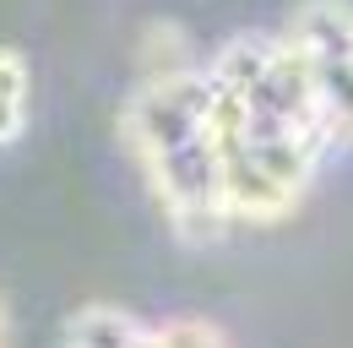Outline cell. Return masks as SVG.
I'll list each match as a JSON object with an SVG mask.
<instances>
[{
    "mask_svg": "<svg viewBox=\"0 0 353 348\" xmlns=\"http://www.w3.org/2000/svg\"><path fill=\"white\" fill-rule=\"evenodd\" d=\"M207 136L228 223H283L337 153L310 66L283 28L234 33L207 55Z\"/></svg>",
    "mask_w": 353,
    "mask_h": 348,
    "instance_id": "1",
    "label": "cell"
},
{
    "mask_svg": "<svg viewBox=\"0 0 353 348\" xmlns=\"http://www.w3.org/2000/svg\"><path fill=\"white\" fill-rule=\"evenodd\" d=\"M207 60L174 77H136L120 104V147L136 164L147 196L185 245H212L234 223L207 136Z\"/></svg>",
    "mask_w": 353,
    "mask_h": 348,
    "instance_id": "2",
    "label": "cell"
},
{
    "mask_svg": "<svg viewBox=\"0 0 353 348\" xmlns=\"http://www.w3.org/2000/svg\"><path fill=\"white\" fill-rule=\"evenodd\" d=\"M283 39L299 49L337 130V147H353V6L348 0H305L283 22Z\"/></svg>",
    "mask_w": 353,
    "mask_h": 348,
    "instance_id": "3",
    "label": "cell"
},
{
    "mask_svg": "<svg viewBox=\"0 0 353 348\" xmlns=\"http://www.w3.org/2000/svg\"><path fill=\"white\" fill-rule=\"evenodd\" d=\"M147 338H152V321L120 304H82L60 327L65 348H147Z\"/></svg>",
    "mask_w": 353,
    "mask_h": 348,
    "instance_id": "4",
    "label": "cell"
},
{
    "mask_svg": "<svg viewBox=\"0 0 353 348\" xmlns=\"http://www.w3.org/2000/svg\"><path fill=\"white\" fill-rule=\"evenodd\" d=\"M207 55L179 22H147L136 39V77H174V71H196Z\"/></svg>",
    "mask_w": 353,
    "mask_h": 348,
    "instance_id": "5",
    "label": "cell"
},
{
    "mask_svg": "<svg viewBox=\"0 0 353 348\" xmlns=\"http://www.w3.org/2000/svg\"><path fill=\"white\" fill-rule=\"evenodd\" d=\"M33 115V66L22 49L0 44V147L17 142Z\"/></svg>",
    "mask_w": 353,
    "mask_h": 348,
    "instance_id": "6",
    "label": "cell"
},
{
    "mask_svg": "<svg viewBox=\"0 0 353 348\" xmlns=\"http://www.w3.org/2000/svg\"><path fill=\"white\" fill-rule=\"evenodd\" d=\"M147 348H228V338L201 316H174V321H152Z\"/></svg>",
    "mask_w": 353,
    "mask_h": 348,
    "instance_id": "7",
    "label": "cell"
},
{
    "mask_svg": "<svg viewBox=\"0 0 353 348\" xmlns=\"http://www.w3.org/2000/svg\"><path fill=\"white\" fill-rule=\"evenodd\" d=\"M0 348H6V310H0Z\"/></svg>",
    "mask_w": 353,
    "mask_h": 348,
    "instance_id": "8",
    "label": "cell"
}]
</instances>
